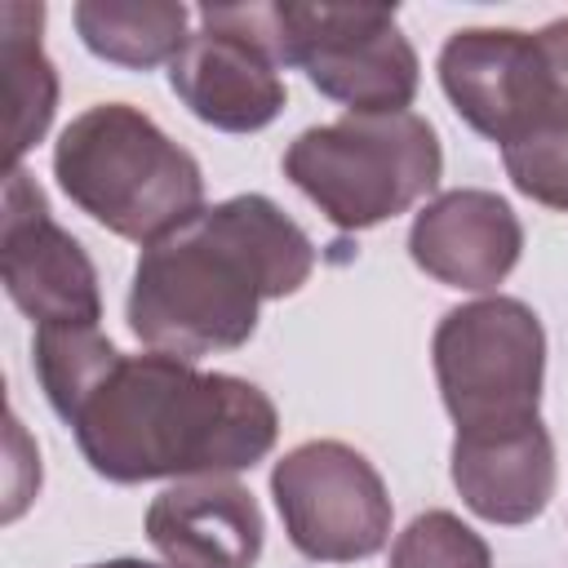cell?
<instances>
[{"label": "cell", "instance_id": "cell-1", "mask_svg": "<svg viewBox=\"0 0 568 568\" xmlns=\"http://www.w3.org/2000/svg\"><path fill=\"white\" fill-rule=\"evenodd\" d=\"M311 266L306 231L266 195L222 200L138 257L129 328L178 359L235 351L253 337L257 306L297 293Z\"/></svg>", "mask_w": 568, "mask_h": 568}, {"label": "cell", "instance_id": "cell-2", "mask_svg": "<svg viewBox=\"0 0 568 568\" xmlns=\"http://www.w3.org/2000/svg\"><path fill=\"white\" fill-rule=\"evenodd\" d=\"M67 422L89 466L115 484L244 470L280 435L266 390L164 351L120 355Z\"/></svg>", "mask_w": 568, "mask_h": 568}, {"label": "cell", "instance_id": "cell-3", "mask_svg": "<svg viewBox=\"0 0 568 568\" xmlns=\"http://www.w3.org/2000/svg\"><path fill=\"white\" fill-rule=\"evenodd\" d=\"M53 173L93 222L146 248L204 209L195 155L129 102L75 115L53 146Z\"/></svg>", "mask_w": 568, "mask_h": 568}, {"label": "cell", "instance_id": "cell-4", "mask_svg": "<svg viewBox=\"0 0 568 568\" xmlns=\"http://www.w3.org/2000/svg\"><path fill=\"white\" fill-rule=\"evenodd\" d=\"M444 169L435 129L413 111L342 115L284 151V173L342 231L377 226L435 191Z\"/></svg>", "mask_w": 568, "mask_h": 568}, {"label": "cell", "instance_id": "cell-5", "mask_svg": "<svg viewBox=\"0 0 568 568\" xmlns=\"http://www.w3.org/2000/svg\"><path fill=\"white\" fill-rule=\"evenodd\" d=\"M439 80L457 115L510 146L568 120V18L541 31L470 27L439 53Z\"/></svg>", "mask_w": 568, "mask_h": 568}, {"label": "cell", "instance_id": "cell-6", "mask_svg": "<svg viewBox=\"0 0 568 568\" xmlns=\"http://www.w3.org/2000/svg\"><path fill=\"white\" fill-rule=\"evenodd\" d=\"M541 368L546 333L519 297L466 302L435 328V377L457 430L532 422Z\"/></svg>", "mask_w": 568, "mask_h": 568}, {"label": "cell", "instance_id": "cell-7", "mask_svg": "<svg viewBox=\"0 0 568 568\" xmlns=\"http://www.w3.org/2000/svg\"><path fill=\"white\" fill-rule=\"evenodd\" d=\"M275 62L359 115L404 111L417 93V53L386 4H271Z\"/></svg>", "mask_w": 568, "mask_h": 568}, {"label": "cell", "instance_id": "cell-8", "mask_svg": "<svg viewBox=\"0 0 568 568\" xmlns=\"http://www.w3.org/2000/svg\"><path fill=\"white\" fill-rule=\"evenodd\" d=\"M271 493L288 541L306 559H368L390 537V497L364 453L342 439H311L280 457Z\"/></svg>", "mask_w": 568, "mask_h": 568}, {"label": "cell", "instance_id": "cell-9", "mask_svg": "<svg viewBox=\"0 0 568 568\" xmlns=\"http://www.w3.org/2000/svg\"><path fill=\"white\" fill-rule=\"evenodd\" d=\"M0 280L18 302V311H27L40 328L102 320V297L89 253L49 217L40 186L18 164L4 178Z\"/></svg>", "mask_w": 568, "mask_h": 568}, {"label": "cell", "instance_id": "cell-10", "mask_svg": "<svg viewBox=\"0 0 568 568\" xmlns=\"http://www.w3.org/2000/svg\"><path fill=\"white\" fill-rule=\"evenodd\" d=\"M169 80L191 115L226 133H253L284 106L280 62L253 36L222 22H204L182 44V53L169 62Z\"/></svg>", "mask_w": 568, "mask_h": 568}, {"label": "cell", "instance_id": "cell-11", "mask_svg": "<svg viewBox=\"0 0 568 568\" xmlns=\"http://www.w3.org/2000/svg\"><path fill=\"white\" fill-rule=\"evenodd\" d=\"M519 248H524V231L515 209L479 186L430 200L408 231L413 262L439 284L470 293L497 288L515 271Z\"/></svg>", "mask_w": 568, "mask_h": 568}, {"label": "cell", "instance_id": "cell-12", "mask_svg": "<svg viewBox=\"0 0 568 568\" xmlns=\"http://www.w3.org/2000/svg\"><path fill=\"white\" fill-rule=\"evenodd\" d=\"M262 510L226 475H191L146 510V537L169 568H253L262 555Z\"/></svg>", "mask_w": 568, "mask_h": 568}, {"label": "cell", "instance_id": "cell-13", "mask_svg": "<svg viewBox=\"0 0 568 568\" xmlns=\"http://www.w3.org/2000/svg\"><path fill=\"white\" fill-rule=\"evenodd\" d=\"M453 484L462 501L488 524H528L546 510L555 493V444L550 430L532 422L457 430Z\"/></svg>", "mask_w": 568, "mask_h": 568}, {"label": "cell", "instance_id": "cell-14", "mask_svg": "<svg viewBox=\"0 0 568 568\" xmlns=\"http://www.w3.org/2000/svg\"><path fill=\"white\" fill-rule=\"evenodd\" d=\"M75 31L98 58L138 71L173 62L191 40L178 0H84L75 4Z\"/></svg>", "mask_w": 568, "mask_h": 568}, {"label": "cell", "instance_id": "cell-15", "mask_svg": "<svg viewBox=\"0 0 568 568\" xmlns=\"http://www.w3.org/2000/svg\"><path fill=\"white\" fill-rule=\"evenodd\" d=\"M40 4H4L0 9V58H4V93H9V160L49 129L58 102V75L40 49Z\"/></svg>", "mask_w": 568, "mask_h": 568}, {"label": "cell", "instance_id": "cell-16", "mask_svg": "<svg viewBox=\"0 0 568 568\" xmlns=\"http://www.w3.org/2000/svg\"><path fill=\"white\" fill-rule=\"evenodd\" d=\"M115 359L120 351L98 333V324H49L36 333V373L62 422Z\"/></svg>", "mask_w": 568, "mask_h": 568}, {"label": "cell", "instance_id": "cell-17", "mask_svg": "<svg viewBox=\"0 0 568 568\" xmlns=\"http://www.w3.org/2000/svg\"><path fill=\"white\" fill-rule=\"evenodd\" d=\"M390 568H493V555L457 515L426 510L395 537Z\"/></svg>", "mask_w": 568, "mask_h": 568}, {"label": "cell", "instance_id": "cell-18", "mask_svg": "<svg viewBox=\"0 0 568 568\" xmlns=\"http://www.w3.org/2000/svg\"><path fill=\"white\" fill-rule=\"evenodd\" d=\"M501 160L528 200L568 213V120L501 146Z\"/></svg>", "mask_w": 568, "mask_h": 568}, {"label": "cell", "instance_id": "cell-19", "mask_svg": "<svg viewBox=\"0 0 568 568\" xmlns=\"http://www.w3.org/2000/svg\"><path fill=\"white\" fill-rule=\"evenodd\" d=\"M93 568H155V564H142V559H111V564H93Z\"/></svg>", "mask_w": 568, "mask_h": 568}]
</instances>
